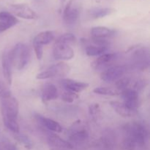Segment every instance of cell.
<instances>
[{
  "label": "cell",
  "mask_w": 150,
  "mask_h": 150,
  "mask_svg": "<svg viewBox=\"0 0 150 150\" xmlns=\"http://www.w3.org/2000/svg\"><path fill=\"white\" fill-rule=\"evenodd\" d=\"M126 136L133 138L136 144L140 146H144L148 139V130L146 127L141 122H130L126 124L123 127Z\"/></svg>",
  "instance_id": "cell-2"
},
{
  "label": "cell",
  "mask_w": 150,
  "mask_h": 150,
  "mask_svg": "<svg viewBox=\"0 0 150 150\" xmlns=\"http://www.w3.org/2000/svg\"><path fill=\"white\" fill-rule=\"evenodd\" d=\"M35 118L38 120V122H39L42 126L46 127L48 130L55 132V133H61V132H62V127L57 122L54 121L52 119L47 118V117H43V116L40 115L39 114H35Z\"/></svg>",
  "instance_id": "cell-14"
},
{
  "label": "cell",
  "mask_w": 150,
  "mask_h": 150,
  "mask_svg": "<svg viewBox=\"0 0 150 150\" xmlns=\"http://www.w3.org/2000/svg\"><path fill=\"white\" fill-rule=\"evenodd\" d=\"M115 12V10L110 7H93L89 10V15L94 19L102 18L110 16Z\"/></svg>",
  "instance_id": "cell-21"
},
{
  "label": "cell",
  "mask_w": 150,
  "mask_h": 150,
  "mask_svg": "<svg viewBox=\"0 0 150 150\" xmlns=\"http://www.w3.org/2000/svg\"><path fill=\"white\" fill-rule=\"evenodd\" d=\"M118 57L117 53H105L100 56L92 63V67L97 70H106L111 67V64L115 61Z\"/></svg>",
  "instance_id": "cell-12"
},
{
  "label": "cell",
  "mask_w": 150,
  "mask_h": 150,
  "mask_svg": "<svg viewBox=\"0 0 150 150\" xmlns=\"http://www.w3.org/2000/svg\"><path fill=\"white\" fill-rule=\"evenodd\" d=\"M92 42L95 43V45H98V46H108L109 45V42L107 39L92 38Z\"/></svg>",
  "instance_id": "cell-35"
},
{
  "label": "cell",
  "mask_w": 150,
  "mask_h": 150,
  "mask_svg": "<svg viewBox=\"0 0 150 150\" xmlns=\"http://www.w3.org/2000/svg\"><path fill=\"white\" fill-rule=\"evenodd\" d=\"M109 105L116 113L122 117H130L134 115L136 113V111L130 109L124 103H120L118 101H110Z\"/></svg>",
  "instance_id": "cell-18"
},
{
  "label": "cell",
  "mask_w": 150,
  "mask_h": 150,
  "mask_svg": "<svg viewBox=\"0 0 150 150\" xmlns=\"http://www.w3.org/2000/svg\"><path fill=\"white\" fill-rule=\"evenodd\" d=\"M69 139L72 142L80 143L84 142L89 137V133L86 127L81 124V121H77L70 129Z\"/></svg>",
  "instance_id": "cell-9"
},
{
  "label": "cell",
  "mask_w": 150,
  "mask_h": 150,
  "mask_svg": "<svg viewBox=\"0 0 150 150\" xmlns=\"http://www.w3.org/2000/svg\"><path fill=\"white\" fill-rule=\"evenodd\" d=\"M127 71V67L125 65L111 66L101 73L100 78L103 81L114 82L121 79Z\"/></svg>",
  "instance_id": "cell-7"
},
{
  "label": "cell",
  "mask_w": 150,
  "mask_h": 150,
  "mask_svg": "<svg viewBox=\"0 0 150 150\" xmlns=\"http://www.w3.org/2000/svg\"><path fill=\"white\" fill-rule=\"evenodd\" d=\"M10 10L15 16L27 20L38 18V13L26 4H15L10 5Z\"/></svg>",
  "instance_id": "cell-8"
},
{
  "label": "cell",
  "mask_w": 150,
  "mask_h": 150,
  "mask_svg": "<svg viewBox=\"0 0 150 150\" xmlns=\"http://www.w3.org/2000/svg\"><path fill=\"white\" fill-rule=\"evenodd\" d=\"M1 66H2L3 74L7 84L11 85L13 81V65L9 58L8 51H4L1 58Z\"/></svg>",
  "instance_id": "cell-15"
},
{
  "label": "cell",
  "mask_w": 150,
  "mask_h": 150,
  "mask_svg": "<svg viewBox=\"0 0 150 150\" xmlns=\"http://www.w3.org/2000/svg\"><path fill=\"white\" fill-rule=\"evenodd\" d=\"M58 96V89L55 85L51 83H47L44 85L41 93V98L44 103L56 100Z\"/></svg>",
  "instance_id": "cell-16"
},
{
  "label": "cell",
  "mask_w": 150,
  "mask_h": 150,
  "mask_svg": "<svg viewBox=\"0 0 150 150\" xmlns=\"http://www.w3.org/2000/svg\"><path fill=\"white\" fill-rule=\"evenodd\" d=\"M10 96H12L11 91L0 79V98L3 99V98H7Z\"/></svg>",
  "instance_id": "cell-32"
},
{
  "label": "cell",
  "mask_w": 150,
  "mask_h": 150,
  "mask_svg": "<svg viewBox=\"0 0 150 150\" xmlns=\"http://www.w3.org/2000/svg\"><path fill=\"white\" fill-rule=\"evenodd\" d=\"M131 82V79L129 77H122L119 80L116 81V89H118L120 92L125 90V89H127L129 85L130 84Z\"/></svg>",
  "instance_id": "cell-29"
},
{
  "label": "cell",
  "mask_w": 150,
  "mask_h": 150,
  "mask_svg": "<svg viewBox=\"0 0 150 150\" xmlns=\"http://www.w3.org/2000/svg\"><path fill=\"white\" fill-rule=\"evenodd\" d=\"M0 21L10 23L13 24V26L16 25L19 22V21L18 20L17 18L14 15L7 11L0 12Z\"/></svg>",
  "instance_id": "cell-25"
},
{
  "label": "cell",
  "mask_w": 150,
  "mask_h": 150,
  "mask_svg": "<svg viewBox=\"0 0 150 150\" xmlns=\"http://www.w3.org/2000/svg\"><path fill=\"white\" fill-rule=\"evenodd\" d=\"M81 5L79 0H70L63 13V19L67 25H73L79 19Z\"/></svg>",
  "instance_id": "cell-6"
},
{
  "label": "cell",
  "mask_w": 150,
  "mask_h": 150,
  "mask_svg": "<svg viewBox=\"0 0 150 150\" xmlns=\"http://www.w3.org/2000/svg\"><path fill=\"white\" fill-rule=\"evenodd\" d=\"M108 50V46H98V45H88L86 48V54L89 57H96L105 54Z\"/></svg>",
  "instance_id": "cell-22"
},
{
  "label": "cell",
  "mask_w": 150,
  "mask_h": 150,
  "mask_svg": "<svg viewBox=\"0 0 150 150\" xmlns=\"http://www.w3.org/2000/svg\"><path fill=\"white\" fill-rule=\"evenodd\" d=\"M33 47L37 59L40 60L42 58V56H43V46L41 45H39V44L33 43Z\"/></svg>",
  "instance_id": "cell-34"
},
{
  "label": "cell",
  "mask_w": 150,
  "mask_h": 150,
  "mask_svg": "<svg viewBox=\"0 0 150 150\" xmlns=\"http://www.w3.org/2000/svg\"><path fill=\"white\" fill-rule=\"evenodd\" d=\"M76 42V37L74 35L71 33H66L64 35H61L59 38L57 39L55 41L56 43H61V44H66V45H72Z\"/></svg>",
  "instance_id": "cell-26"
},
{
  "label": "cell",
  "mask_w": 150,
  "mask_h": 150,
  "mask_svg": "<svg viewBox=\"0 0 150 150\" xmlns=\"http://www.w3.org/2000/svg\"><path fill=\"white\" fill-rule=\"evenodd\" d=\"M51 150H59V149H57V148H55V149H51Z\"/></svg>",
  "instance_id": "cell-38"
},
{
  "label": "cell",
  "mask_w": 150,
  "mask_h": 150,
  "mask_svg": "<svg viewBox=\"0 0 150 150\" xmlns=\"http://www.w3.org/2000/svg\"><path fill=\"white\" fill-rule=\"evenodd\" d=\"M60 1H62V2H64V1H65V0H60Z\"/></svg>",
  "instance_id": "cell-39"
},
{
  "label": "cell",
  "mask_w": 150,
  "mask_h": 150,
  "mask_svg": "<svg viewBox=\"0 0 150 150\" xmlns=\"http://www.w3.org/2000/svg\"><path fill=\"white\" fill-rule=\"evenodd\" d=\"M89 114L93 121L97 122L100 116V108L99 104L92 103L89 106Z\"/></svg>",
  "instance_id": "cell-28"
},
{
  "label": "cell",
  "mask_w": 150,
  "mask_h": 150,
  "mask_svg": "<svg viewBox=\"0 0 150 150\" xmlns=\"http://www.w3.org/2000/svg\"><path fill=\"white\" fill-rule=\"evenodd\" d=\"M62 85L64 86L66 90L70 91L75 93H80L89 86V83L86 82L78 81L70 79H63L62 81Z\"/></svg>",
  "instance_id": "cell-13"
},
{
  "label": "cell",
  "mask_w": 150,
  "mask_h": 150,
  "mask_svg": "<svg viewBox=\"0 0 150 150\" xmlns=\"http://www.w3.org/2000/svg\"><path fill=\"white\" fill-rule=\"evenodd\" d=\"M53 56L55 59L70 60L74 57V51L69 45L54 43Z\"/></svg>",
  "instance_id": "cell-10"
},
{
  "label": "cell",
  "mask_w": 150,
  "mask_h": 150,
  "mask_svg": "<svg viewBox=\"0 0 150 150\" xmlns=\"http://www.w3.org/2000/svg\"><path fill=\"white\" fill-rule=\"evenodd\" d=\"M19 111L18 100L13 96L1 99V114L3 122L17 121Z\"/></svg>",
  "instance_id": "cell-3"
},
{
  "label": "cell",
  "mask_w": 150,
  "mask_h": 150,
  "mask_svg": "<svg viewBox=\"0 0 150 150\" xmlns=\"http://www.w3.org/2000/svg\"><path fill=\"white\" fill-rule=\"evenodd\" d=\"M116 34H117V31L105 27V26H95L91 29V35L92 38H95L106 39V38L115 36Z\"/></svg>",
  "instance_id": "cell-17"
},
{
  "label": "cell",
  "mask_w": 150,
  "mask_h": 150,
  "mask_svg": "<svg viewBox=\"0 0 150 150\" xmlns=\"http://www.w3.org/2000/svg\"><path fill=\"white\" fill-rule=\"evenodd\" d=\"M70 70V67L68 64L64 62H59L51 65L45 70L38 73L36 79L39 80H45L53 78L64 77L68 74Z\"/></svg>",
  "instance_id": "cell-5"
},
{
  "label": "cell",
  "mask_w": 150,
  "mask_h": 150,
  "mask_svg": "<svg viewBox=\"0 0 150 150\" xmlns=\"http://www.w3.org/2000/svg\"><path fill=\"white\" fill-rule=\"evenodd\" d=\"M136 146L137 144L134 139L130 136H126V137L122 142L121 148L122 150H135Z\"/></svg>",
  "instance_id": "cell-27"
},
{
  "label": "cell",
  "mask_w": 150,
  "mask_h": 150,
  "mask_svg": "<svg viewBox=\"0 0 150 150\" xmlns=\"http://www.w3.org/2000/svg\"><path fill=\"white\" fill-rule=\"evenodd\" d=\"M48 142L50 145L59 149H73V146L70 142L64 140L56 134H50L48 137Z\"/></svg>",
  "instance_id": "cell-20"
},
{
  "label": "cell",
  "mask_w": 150,
  "mask_h": 150,
  "mask_svg": "<svg viewBox=\"0 0 150 150\" xmlns=\"http://www.w3.org/2000/svg\"><path fill=\"white\" fill-rule=\"evenodd\" d=\"M14 137L19 143H21V144H23L26 149H31L33 147V143L32 142V141L30 140L28 136H26V135L22 134V133H14Z\"/></svg>",
  "instance_id": "cell-24"
},
{
  "label": "cell",
  "mask_w": 150,
  "mask_h": 150,
  "mask_svg": "<svg viewBox=\"0 0 150 150\" xmlns=\"http://www.w3.org/2000/svg\"><path fill=\"white\" fill-rule=\"evenodd\" d=\"M36 1H39V0H36Z\"/></svg>",
  "instance_id": "cell-40"
},
{
  "label": "cell",
  "mask_w": 150,
  "mask_h": 150,
  "mask_svg": "<svg viewBox=\"0 0 150 150\" xmlns=\"http://www.w3.org/2000/svg\"><path fill=\"white\" fill-rule=\"evenodd\" d=\"M121 95L123 101H124L123 103L130 109L136 111L137 108L139 107V105H140L139 92H137L133 89L127 88V89L122 91Z\"/></svg>",
  "instance_id": "cell-11"
},
{
  "label": "cell",
  "mask_w": 150,
  "mask_h": 150,
  "mask_svg": "<svg viewBox=\"0 0 150 150\" xmlns=\"http://www.w3.org/2000/svg\"><path fill=\"white\" fill-rule=\"evenodd\" d=\"M55 39V32L53 31H43L40 32L33 40V43L44 45H48Z\"/></svg>",
  "instance_id": "cell-19"
},
{
  "label": "cell",
  "mask_w": 150,
  "mask_h": 150,
  "mask_svg": "<svg viewBox=\"0 0 150 150\" xmlns=\"http://www.w3.org/2000/svg\"><path fill=\"white\" fill-rule=\"evenodd\" d=\"M149 49L141 47L135 49L131 55V64L138 70H145L149 67Z\"/></svg>",
  "instance_id": "cell-4"
},
{
  "label": "cell",
  "mask_w": 150,
  "mask_h": 150,
  "mask_svg": "<svg viewBox=\"0 0 150 150\" xmlns=\"http://www.w3.org/2000/svg\"><path fill=\"white\" fill-rule=\"evenodd\" d=\"M147 81L145 79H139V80L135 82L134 84H133V87L132 89L139 92V91H142V89H144L146 85H147Z\"/></svg>",
  "instance_id": "cell-33"
},
{
  "label": "cell",
  "mask_w": 150,
  "mask_h": 150,
  "mask_svg": "<svg viewBox=\"0 0 150 150\" xmlns=\"http://www.w3.org/2000/svg\"><path fill=\"white\" fill-rule=\"evenodd\" d=\"M13 24L10 23H7V22H4V21H0V33L1 32H4V31L7 30V29H10L11 27H13Z\"/></svg>",
  "instance_id": "cell-36"
},
{
  "label": "cell",
  "mask_w": 150,
  "mask_h": 150,
  "mask_svg": "<svg viewBox=\"0 0 150 150\" xmlns=\"http://www.w3.org/2000/svg\"><path fill=\"white\" fill-rule=\"evenodd\" d=\"M78 98H79V95H77V93H75V92H70L68 90H66L61 96L62 100L65 103H73Z\"/></svg>",
  "instance_id": "cell-31"
},
{
  "label": "cell",
  "mask_w": 150,
  "mask_h": 150,
  "mask_svg": "<svg viewBox=\"0 0 150 150\" xmlns=\"http://www.w3.org/2000/svg\"><path fill=\"white\" fill-rule=\"evenodd\" d=\"M5 146L7 150H18L17 147H16L13 143H11V142H6Z\"/></svg>",
  "instance_id": "cell-37"
},
{
  "label": "cell",
  "mask_w": 150,
  "mask_h": 150,
  "mask_svg": "<svg viewBox=\"0 0 150 150\" xmlns=\"http://www.w3.org/2000/svg\"><path fill=\"white\" fill-rule=\"evenodd\" d=\"M8 55L13 67H16L18 70H21L29 64L30 60V49L28 45L19 42L8 51Z\"/></svg>",
  "instance_id": "cell-1"
},
{
  "label": "cell",
  "mask_w": 150,
  "mask_h": 150,
  "mask_svg": "<svg viewBox=\"0 0 150 150\" xmlns=\"http://www.w3.org/2000/svg\"><path fill=\"white\" fill-rule=\"evenodd\" d=\"M93 92L95 94L100 95H108V96H117L119 95L121 92L117 89L116 88L112 87H97L93 89Z\"/></svg>",
  "instance_id": "cell-23"
},
{
  "label": "cell",
  "mask_w": 150,
  "mask_h": 150,
  "mask_svg": "<svg viewBox=\"0 0 150 150\" xmlns=\"http://www.w3.org/2000/svg\"><path fill=\"white\" fill-rule=\"evenodd\" d=\"M114 135L112 130H105L104 133L103 134V142L105 144L106 146H111L114 144Z\"/></svg>",
  "instance_id": "cell-30"
}]
</instances>
